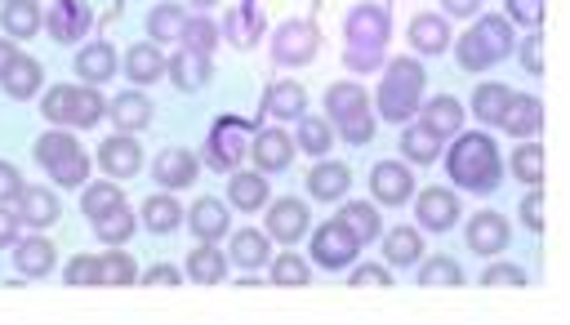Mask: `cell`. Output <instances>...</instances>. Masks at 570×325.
<instances>
[{"instance_id":"cell-1","label":"cell","mask_w":570,"mask_h":325,"mask_svg":"<svg viewBox=\"0 0 570 325\" xmlns=\"http://www.w3.org/2000/svg\"><path fill=\"white\" fill-rule=\"evenodd\" d=\"M446 170L450 178L459 183V188L468 192H495L499 188V148H495V138L482 134V129H472V134H455V148L446 152Z\"/></svg>"},{"instance_id":"cell-2","label":"cell","mask_w":570,"mask_h":325,"mask_svg":"<svg viewBox=\"0 0 570 325\" xmlns=\"http://www.w3.org/2000/svg\"><path fill=\"white\" fill-rule=\"evenodd\" d=\"M423 80L428 72L401 54V59H388L384 67V80H379V116L393 121V125H406L414 112H419V99H423Z\"/></svg>"},{"instance_id":"cell-3","label":"cell","mask_w":570,"mask_h":325,"mask_svg":"<svg viewBox=\"0 0 570 325\" xmlns=\"http://www.w3.org/2000/svg\"><path fill=\"white\" fill-rule=\"evenodd\" d=\"M512 23L508 18H495V14H482L463 36H459V67L463 72H491L499 59L512 54Z\"/></svg>"},{"instance_id":"cell-4","label":"cell","mask_w":570,"mask_h":325,"mask_svg":"<svg viewBox=\"0 0 570 325\" xmlns=\"http://www.w3.org/2000/svg\"><path fill=\"white\" fill-rule=\"evenodd\" d=\"M325 112H330V125H335L348 143H370L374 138V112H370V95L357 85V80H339L325 89Z\"/></svg>"},{"instance_id":"cell-5","label":"cell","mask_w":570,"mask_h":325,"mask_svg":"<svg viewBox=\"0 0 570 325\" xmlns=\"http://www.w3.org/2000/svg\"><path fill=\"white\" fill-rule=\"evenodd\" d=\"M134 282H138V267L121 250L80 254V259L67 263V286H134Z\"/></svg>"},{"instance_id":"cell-6","label":"cell","mask_w":570,"mask_h":325,"mask_svg":"<svg viewBox=\"0 0 570 325\" xmlns=\"http://www.w3.org/2000/svg\"><path fill=\"white\" fill-rule=\"evenodd\" d=\"M317 50H321V32H317V23H308V18L281 23L276 36H272V59H276L281 67H303V63L317 59Z\"/></svg>"},{"instance_id":"cell-7","label":"cell","mask_w":570,"mask_h":325,"mask_svg":"<svg viewBox=\"0 0 570 325\" xmlns=\"http://www.w3.org/2000/svg\"><path fill=\"white\" fill-rule=\"evenodd\" d=\"M357 254H361V241L352 237L339 218H330V223H321L312 232V259H317V267L339 272V267H352Z\"/></svg>"},{"instance_id":"cell-8","label":"cell","mask_w":570,"mask_h":325,"mask_svg":"<svg viewBox=\"0 0 570 325\" xmlns=\"http://www.w3.org/2000/svg\"><path fill=\"white\" fill-rule=\"evenodd\" d=\"M312 232V218H308V205L299 197H281L268 205V241H281V246H295Z\"/></svg>"},{"instance_id":"cell-9","label":"cell","mask_w":570,"mask_h":325,"mask_svg":"<svg viewBox=\"0 0 570 325\" xmlns=\"http://www.w3.org/2000/svg\"><path fill=\"white\" fill-rule=\"evenodd\" d=\"M370 197H374V205H388V210L406 205V201L414 197V174H410V165H401V161H379V165L370 170Z\"/></svg>"},{"instance_id":"cell-10","label":"cell","mask_w":570,"mask_h":325,"mask_svg":"<svg viewBox=\"0 0 570 325\" xmlns=\"http://www.w3.org/2000/svg\"><path fill=\"white\" fill-rule=\"evenodd\" d=\"M344 32H348V40H352L348 50H379V54H384V40H388V32H393V18H388L384 5H357V10L348 14Z\"/></svg>"},{"instance_id":"cell-11","label":"cell","mask_w":570,"mask_h":325,"mask_svg":"<svg viewBox=\"0 0 570 325\" xmlns=\"http://www.w3.org/2000/svg\"><path fill=\"white\" fill-rule=\"evenodd\" d=\"M468 250L472 254H482V259H495V254H504V246H508V218L504 214H495V210H478L468 218Z\"/></svg>"},{"instance_id":"cell-12","label":"cell","mask_w":570,"mask_h":325,"mask_svg":"<svg viewBox=\"0 0 570 325\" xmlns=\"http://www.w3.org/2000/svg\"><path fill=\"white\" fill-rule=\"evenodd\" d=\"M250 157H255L259 174H281V170H290V161H295V138L285 129H259Z\"/></svg>"},{"instance_id":"cell-13","label":"cell","mask_w":570,"mask_h":325,"mask_svg":"<svg viewBox=\"0 0 570 325\" xmlns=\"http://www.w3.org/2000/svg\"><path fill=\"white\" fill-rule=\"evenodd\" d=\"M414 201V214H419V223L428 227V232H446V227H455V218H459V197L450 192V188H423L419 197H410Z\"/></svg>"},{"instance_id":"cell-14","label":"cell","mask_w":570,"mask_h":325,"mask_svg":"<svg viewBox=\"0 0 570 325\" xmlns=\"http://www.w3.org/2000/svg\"><path fill=\"white\" fill-rule=\"evenodd\" d=\"M99 165L108 178H134L142 170V148L134 134H116V138H103L99 148Z\"/></svg>"},{"instance_id":"cell-15","label":"cell","mask_w":570,"mask_h":325,"mask_svg":"<svg viewBox=\"0 0 570 325\" xmlns=\"http://www.w3.org/2000/svg\"><path fill=\"white\" fill-rule=\"evenodd\" d=\"M495 125H499L504 134H512V138H535L540 125H544V103L531 99V95H512V99L504 103V112H499Z\"/></svg>"},{"instance_id":"cell-16","label":"cell","mask_w":570,"mask_h":325,"mask_svg":"<svg viewBox=\"0 0 570 325\" xmlns=\"http://www.w3.org/2000/svg\"><path fill=\"white\" fill-rule=\"evenodd\" d=\"M303 183H308V192H312L317 201H344L348 188H352V170H348L344 161H325V157H321Z\"/></svg>"},{"instance_id":"cell-17","label":"cell","mask_w":570,"mask_h":325,"mask_svg":"<svg viewBox=\"0 0 570 325\" xmlns=\"http://www.w3.org/2000/svg\"><path fill=\"white\" fill-rule=\"evenodd\" d=\"M450 23L442 18V14H414L410 18V50L414 54H428V59H433V54H446L450 50Z\"/></svg>"},{"instance_id":"cell-18","label":"cell","mask_w":570,"mask_h":325,"mask_svg":"<svg viewBox=\"0 0 570 325\" xmlns=\"http://www.w3.org/2000/svg\"><path fill=\"white\" fill-rule=\"evenodd\" d=\"M152 174H157V183H161L165 192H178V188H193V183H197V157L187 152V148H165V152L157 157Z\"/></svg>"},{"instance_id":"cell-19","label":"cell","mask_w":570,"mask_h":325,"mask_svg":"<svg viewBox=\"0 0 570 325\" xmlns=\"http://www.w3.org/2000/svg\"><path fill=\"white\" fill-rule=\"evenodd\" d=\"M76 76L85 80V85H108L112 76H116V50L108 40H89V45H80V54H76Z\"/></svg>"},{"instance_id":"cell-20","label":"cell","mask_w":570,"mask_h":325,"mask_svg":"<svg viewBox=\"0 0 570 325\" xmlns=\"http://www.w3.org/2000/svg\"><path fill=\"white\" fill-rule=\"evenodd\" d=\"M463 116H468V112H463V103H459L455 95H437L433 103H423V121H419V125H423L428 134H437L442 143H446V138H455V134L463 129Z\"/></svg>"},{"instance_id":"cell-21","label":"cell","mask_w":570,"mask_h":325,"mask_svg":"<svg viewBox=\"0 0 570 325\" xmlns=\"http://www.w3.org/2000/svg\"><path fill=\"white\" fill-rule=\"evenodd\" d=\"M214 63L206 54H193V50H178L170 63H165V76L174 80V89H183V95H197V89L210 80Z\"/></svg>"},{"instance_id":"cell-22","label":"cell","mask_w":570,"mask_h":325,"mask_svg":"<svg viewBox=\"0 0 570 325\" xmlns=\"http://www.w3.org/2000/svg\"><path fill=\"white\" fill-rule=\"evenodd\" d=\"M14 205H18V218L32 223V227H50V223L63 218V205H59V197L50 188H27L23 183V192H18Z\"/></svg>"},{"instance_id":"cell-23","label":"cell","mask_w":570,"mask_h":325,"mask_svg":"<svg viewBox=\"0 0 570 325\" xmlns=\"http://www.w3.org/2000/svg\"><path fill=\"white\" fill-rule=\"evenodd\" d=\"M227 201H232L236 210H246V214L263 210V205H268V178H263L259 170H232Z\"/></svg>"},{"instance_id":"cell-24","label":"cell","mask_w":570,"mask_h":325,"mask_svg":"<svg viewBox=\"0 0 570 325\" xmlns=\"http://www.w3.org/2000/svg\"><path fill=\"white\" fill-rule=\"evenodd\" d=\"M0 85H5V95H10V99L27 103L32 95H40V85H45V67H40L36 59L18 54V59L5 67V76H0Z\"/></svg>"},{"instance_id":"cell-25","label":"cell","mask_w":570,"mask_h":325,"mask_svg":"<svg viewBox=\"0 0 570 325\" xmlns=\"http://www.w3.org/2000/svg\"><path fill=\"white\" fill-rule=\"evenodd\" d=\"M183 218H187V227L197 232V241H219V237H227V205L214 201V197H201Z\"/></svg>"},{"instance_id":"cell-26","label":"cell","mask_w":570,"mask_h":325,"mask_svg":"<svg viewBox=\"0 0 570 325\" xmlns=\"http://www.w3.org/2000/svg\"><path fill=\"white\" fill-rule=\"evenodd\" d=\"M54 241H45V237H27V241H14V267L23 276H50L54 272Z\"/></svg>"},{"instance_id":"cell-27","label":"cell","mask_w":570,"mask_h":325,"mask_svg":"<svg viewBox=\"0 0 570 325\" xmlns=\"http://www.w3.org/2000/svg\"><path fill=\"white\" fill-rule=\"evenodd\" d=\"M108 116H112V125H116L121 134H138L142 125L152 121V99H148V95H138V89H129V95L112 99Z\"/></svg>"},{"instance_id":"cell-28","label":"cell","mask_w":570,"mask_h":325,"mask_svg":"<svg viewBox=\"0 0 570 325\" xmlns=\"http://www.w3.org/2000/svg\"><path fill=\"white\" fill-rule=\"evenodd\" d=\"M330 148H335V125L321 121V116H299V134H295V152H308L312 161L330 157Z\"/></svg>"},{"instance_id":"cell-29","label":"cell","mask_w":570,"mask_h":325,"mask_svg":"<svg viewBox=\"0 0 570 325\" xmlns=\"http://www.w3.org/2000/svg\"><path fill=\"white\" fill-rule=\"evenodd\" d=\"M0 27L14 40H32L40 32V5L36 0H0Z\"/></svg>"},{"instance_id":"cell-30","label":"cell","mask_w":570,"mask_h":325,"mask_svg":"<svg viewBox=\"0 0 570 325\" xmlns=\"http://www.w3.org/2000/svg\"><path fill=\"white\" fill-rule=\"evenodd\" d=\"M187 276H193L197 286H219L227 276V254L214 250V241H201L193 254H187Z\"/></svg>"},{"instance_id":"cell-31","label":"cell","mask_w":570,"mask_h":325,"mask_svg":"<svg viewBox=\"0 0 570 325\" xmlns=\"http://www.w3.org/2000/svg\"><path fill=\"white\" fill-rule=\"evenodd\" d=\"M263 112L281 116V121H299V116L308 112V95H303V85H299V80H276V85L268 89V103H263Z\"/></svg>"},{"instance_id":"cell-32","label":"cell","mask_w":570,"mask_h":325,"mask_svg":"<svg viewBox=\"0 0 570 325\" xmlns=\"http://www.w3.org/2000/svg\"><path fill=\"white\" fill-rule=\"evenodd\" d=\"M236 138H246V125L241 121H223L214 134H210V148H206V161L214 170H236Z\"/></svg>"},{"instance_id":"cell-33","label":"cell","mask_w":570,"mask_h":325,"mask_svg":"<svg viewBox=\"0 0 570 325\" xmlns=\"http://www.w3.org/2000/svg\"><path fill=\"white\" fill-rule=\"evenodd\" d=\"M227 259H232V263H241L246 272H255V267H263V263L272 259V246H268L263 232L246 227V232H232V250H227Z\"/></svg>"},{"instance_id":"cell-34","label":"cell","mask_w":570,"mask_h":325,"mask_svg":"<svg viewBox=\"0 0 570 325\" xmlns=\"http://www.w3.org/2000/svg\"><path fill=\"white\" fill-rule=\"evenodd\" d=\"M339 223L352 232L361 246H370V241L384 237V223H379V210H374L370 201H348V205L339 210Z\"/></svg>"},{"instance_id":"cell-35","label":"cell","mask_w":570,"mask_h":325,"mask_svg":"<svg viewBox=\"0 0 570 325\" xmlns=\"http://www.w3.org/2000/svg\"><path fill=\"white\" fill-rule=\"evenodd\" d=\"M125 76L134 85H152L165 76V59L157 45H129V54H125Z\"/></svg>"},{"instance_id":"cell-36","label":"cell","mask_w":570,"mask_h":325,"mask_svg":"<svg viewBox=\"0 0 570 325\" xmlns=\"http://www.w3.org/2000/svg\"><path fill=\"white\" fill-rule=\"evenodd\" d=\"M178 40H183V50H193V54H206V59H214L219 40H223V27H219V23H210V14H201V18H187V23H183Z\"/></svg>"},{"instance_id":"cell-37","label":"cell","mask_w":570,"mask_h":325,"mask_svg":"<svg viewBox=\"0 0 570 325\" xmlns=\"http://www.w3.org/2000/svg\"><path fill=\"white\" fill-rule=\"evenodd\" d=\"M134 227H138V214H134L125 201H121L116 210H108V214L94 218V232H99L103 246H125V241L134 237Z\"/></svg>"},{"instance_id":"cell-38","label":"cell","mask_w":570,"mask_h":325,"mask_svg":"<svg viewBox=\"0 0 570 325\" xmlns=\"http://www.w3.org/2000/svg\"><path fill=\"white\" fill-rule=\"evenodd\" d=\"M142 227H148V232H161V237H165V232H174L178 223H183V205L170 197V192H157V197H148V201H142Z\"/></svg>"},{"instance_id":"cell-39","label":"cell","mask_w":570,"mask_h":325,"mask_svg":"<svg viewBox=\"0 0 570 325\" xmlns=\"http://www.w3.org/2000/svg\"><path fill=\"white\" fill-rule=\"evenodd\" d=\"M401 157L410 165H433L442 157V138L437 134H428L423 125H406L401 129Z\"/></svg>"},{"instance_id":"cell-40","label":"cell","mask_w":570,"mask_h":325,"mask_svg":"<svg viewBox=\"0 0 570 325\" xmlns=\"http://www.w3.org/2000/svg\"><path fill=\"white\" fill-rule=\"evenodd\" d=\"M508 99H512V89H508V85H499V80H486V85H478V89H472V103H468V108H472V116H478L482 125H495Z\"/></svg>"},{"instance_id":"cell-41","label":"cell","mask_w":570,"mask_h":325,"mask_svg":"<svg viewBox=\"0 0 570 325\" xmlns=\"http://www.w3.org/2000/svg\"><path fill=\"white\" fill-rule=\"evenodd\" d=\"M384 254H388L393 267H410V263H419V254H423L419 227H393L388 237H384Z\"/></svg>"},{"instance_id":"cell-42","label":"cell","mask_w":570,"mask_h":325,"mask_svg":"<svg viewBox=\"0 0 570 325\" xmlns=\"http://www.w3.org/2000/svg\"><path fill=\"white\" fill-rule=\"evenodd\" d=\"M419 286H423V290L463 286V267H459L450 254H433V259H423V267H419Z\"/></svg>"},{"instance_id":"cell-43","label":"cell","mask_w":570,"mask_h":325,"mask_svg":"<svg viewBox=\"0 0 570 325\" xmlns=\"http://www.w3.org/2000/svg\"><path fill=\"white\" fill-rule=\"evenodd\" d=\"M512 174H517V183H526V188H540L544 183V148L535 138H521V148L512 152Z\"/></svg>"},{"instance_id":"cell-44","label":"cell","mask_w":570,"mask_h":325,"mask_svg":"<svg viewBox=\"0 0 570 325\" xmlns=\"http://www.w3.org/2000/svg\"><path fill=\"white\" fill-rule=\"evenodd\" d=\"M308 282H312L308 259H299V254H276V259H272V286H281V290H303Z\"/></svg>"},{"instance_id":"cell-45","label":"cell","mask_w":570,"mask_h":325,"mask_svg":"<svg viewBox=\"0 0 570 325\" xmlns=\"http://www.w3.org/2000/svg\"><path fill=\"white\" fill-rule=\"evenodd\" d=\"M103 121V99L94 85H76L72 89V129H89Z\"/></svg>"},{"instance_id":"cell-46","label":"cell","mask_w":570,"mask_h":325,"mask_svg":"<svg viewBox=\"0 0 570 325\" xmlns=\"http://www.w3.org/2000/svg\"><path fill=\"white\" fill-rule=\"evenodd\" d=\"M183 23H187V14H183V5H152V14H148V36H152V45L157 40H178V32H183Z\"/></svg>"},{"instance_id":"cell-47","label":"cell","mask_w":570,"mask_h":325,"mask_svg":"<svg viewBox=\"0 0 570 325\" xmlns=\"http://www.w3.org/2000/svg\"><path fill=\"white\" fill-rule=\"evenodd\" d=\"M76 148H80L76 138H72L67 129H59V125H54L50 134H40V138H36V148H32V152H36V161H40L45 170H50L54 161H63V157H67V152H76Z\"/></svg>"},{"instance_id":"cell-48","label":"cell","mask_w":570,"mask_h":325,"mask_svg":"<svg viewBox=\"0 0 570 325\" xmlns=\"http://www.w3.org/2000/svg\"><path fill=\"white\" fill-rule=\"evenodd\" d=\"M121 201H125V197H121L116 183H89V188L80 192V210H85V218H99V214L116 210Z\"/></svg>"},{"instance_id":"cell-49","label":"cell","mask_w":570,"mask_h":325,"mask_svg":"<svg viewBox=\"0 0 570 325\" xmlns=\"http://www.w3.org/2000/svg\"><path fill=\"white\" fill-rule=\"evenodd\" d=\"M72 89L76 85H54V89H45V99H40V116L59 129L72 125Z\"/></svg>"},{"instance_id":"cell-50","label":"cell","mask_w":570,"mask_h":325,"mask_svg":"<svg viewBox=\"0 0 570 325\" xmlns=\"http://www.w3.org/2000/svg\"><path fill=\"white\" fill-rule=\"evenodd\" d=\"M50 32H54V40H76L80 32H85V10L76 5V0H63V5L50 14Z\"/></svg>"},{"instance_id":"cell-51","label":"cell","mask_w":570,"mask_h":325,"mask_svg":"<svg viewBox=\"0 0 570 325\" xmlns=\"http://www.w3.org/2000/svg\"><path fill=\"white\" fill-rule=\"evenodd\" d=\"M50 178L54 183H63V188H80V183L89 178V157L76 148V152H67L63 161H54L50 165Z\"/></svg>"},{"instance_id":"cell-52","label":"cell","mask_w":570,"mask_h":325,"mask_svg":"<svg viewBox=\"0 0 570 325\" xmlns=\"http://www.w3.org/2000/svg\"><path fill=\"white\" fill-rule=\"evenodd\" d=\"M352 290H393L388 263H361V267H352Z\"/></svg>"},{"instance_id":"cell-53","label":"cell","mask_w":570,"mask_h":325,"mask_svg":"<svg viewBox=\"0 0 570 325\" xmlns=\"http://www.w3.org/2000/svg\"><path fill=\"white\" fill-rule=\"evenodd\" d=\"M482 286H486V290H499V286L521 290V286H526V272H521L517 263H491V267L482 272Z\"/></svg>"},{"instance_id":"cell-54","label":"cell","mask_w":570,"mask_h":325,"mask_svg":"<svg viewBox=\"0 0 570 325\" xmlns=\"http://www.w3.org/2000/svg\"><path fill=\"white\" fill-rule=\"evenodd\" d=\"M508 23L540 27L544 23V0H508Z\"/></svg>"},{"instance_id":"cell-55","label":"cell","mask_w":570,"mask_h":325,"mask_svg":"<svg viewBox=\"0 0 570 325\" xmlns=\"http://www.w3.org/2000/svg\"><path fill=\"white\" fill-rule=\"evenodd\" d=\"M521 223H526L531 232H544V188H531L526 197H521Z\"/></svg>"},{"instance_id":"cell-56","label":"cell","mask_w":570,"mask_h":325,"mask_svg":"<svg viewBox=\"0 0 570 325\" xmlns=\"http://www.w3.org/2000/svg\"><path fill=\"white\" fill-rule=\"evenodd\" d=\"M521 63H526L531 76H544V36L531 32L526 40H521Z\"/></svg>"},{"instance_id":"cell-57","label":"cell","mask_w":570,"mask_h":325,"mask_svg":"<svg viewBox=\"0 0 570 325\" xmlns=\"http://www.w3.org/2000/svg\"><path fill=\"white\" fill-rule=\"evenodd\" d=\"M18 192H23V174L10 161H0V205H14Z\"/></svg>"},{"instance_id":"cell-58","label":"cell","mask_w":570,"mask_h":325,"mask_svg":"<svg viewBox=\"0 0 570 325\" xmlns=\"http://www.w3.org/2000/svg\"><path fill=\"white\" fill-rule=\"evenodd\" d=\"M138 282H142V286H174V290H178L183 272H178V267H170V263H157V267H148V272H142Z\"/></svg>"},{"instance_id":"cell-59","label":"cell","mask_w":570,"mask_h":325,"mask_svg":"<svg viewBox=\"0 0 570 325\" xmlns=\"http://www.w3.org/2000/svg\"><path fill=\"white\" fill-rule=\"evenodd\" d=\"M442 18H478L482 14V0H442Z\"/></svg>"},{"instance_id":"cell-60","label":"cell","mask_w":570,"mask_h":325,"mask_svg":"<svg viewBox=\"0 0 570 325\" xmlns=\"http://www.w3.org/2000/svg\"><path fill=\"white\" fill-rule=\"evenodd\" d=\"M18 227H23V218L10 205H0V246H14L18 241Z\"/></svg>"},{"instance_id":"cell-61","label":"cell","mask_w":570,"mask_h":325,"mask_svg":"<svg viewBox=\"0 0 570 325\" xmlns=\"http://www.w3.org/2000/svg\"><path fill=\"white\" fill-rule=\"evenodd\" d=\"M344 59H348L352 72H374L379 63H384V54H379V50H348Z\"/></svg>"},{"instance_id":"cell-62","label":"cell","mask_w":570,"mask_h":325,"mask_svg":"<svg viewBox=\"0 0 570 325\" xmlns=\"http://www.w3.org/2000/svg\"><path fill=\"white\" fill-rule=\"evenodd\" d=\"M18 59V50H14V40H0V76H5V67Z\"/></svg>"},{"instance_id":"cell-63","label":"cell","mask_w":570,"mask_h":325,"mask_svg":"<svg viewBox=\"0 0 570 325\" xmlns=\"http://www.w3.org/2000/svg\"><path fill=\"white\" fill-rule=\"evenodd\" d=\"M187 5H193V10H201V14H210V10L219 5V0H187Z\"/></svg>"}]
</instances>
